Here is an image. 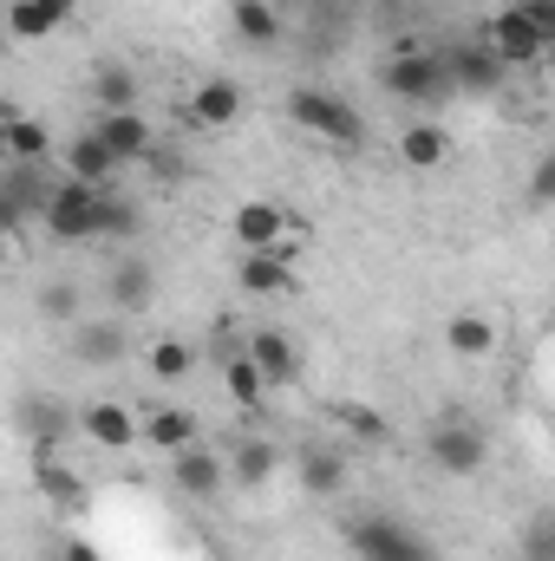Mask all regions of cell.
Returning a JSON list of instances; mask_svg holds the SVG:
<instances>
[{"instance_id": "cell-8", "label": "cell", "mask_w": 555, "mask_h": 561, "mask_svg": "<svg viewBox=\"0 0 555 561\" xmlns=\"http://www.w3.org/2000/svg\"><path fill=\"white\" fill-rule=\"evenodd\" d=\"M170 483H177V496H190V503H216L223 483H229V470H223V457H216L209 444H183V450H170Z\"/></svg>"}, {"instance_id": "cell-13", "label": "cell", "mask_w": 555, "mask_h": 561, "mask_svg": "<svg viewBox=\"0 0 555 561\" xmlns=\"http://www.w3.org/2000/svg\"><path fill=\"white\" fill-rule=\"evenodd\" d=\"M484 46H490V53H497L503 66H536V59L550 53V46H543V39L530 33V20H523L517 7H510V13H497V20L484 26Z\"/></svg>"}, {"instance_id": "cell-17", "label": "cell", "mask_w": 555, "mask_h": 561, "mask_svg": "<svg viewBox=\"0 0 555 561\" xmlns=\"http://www.w3.org/2000/svg\"><path fill=\"white\" fill-rule=\"evenodd\" d=\"M79 431H86L99 450H132V444H138V419H132L125 405H112V399L79 405Z\"/></svg>"}, {"instance_id": "cell-28", "label": "cell", "mask_w": 555, "mask_h": 561, "mask_svg": "<svg viewBox=\"0 0 555 561\" xmlns=\"http://www.w3.org/2000/svg\"><path fill=\"white\" fill-rule=\"evenodd\" d=\"M444 346H451V353H464V359H484V353L497 346V327H490L484 313H451V327H444Z\"/></svg>"}, {"instance_id": "cell-27", "label": "cell", "mask_w": 555, "mask_h": 561, "mask_svg": "<svg viewBox=\"0 0 555 561\" xmlns=\"http://www.w3.org/2000/svg\"><path fill=\"white\" fill-rule=\"evenodd\" d=\"M399 157H406L412 170H438V163L451 157V131H444V125H406V131H399Z\"/></svg>"}, {"instance_id": "cell-22", "label": "cell", "mask_w": 555, "mask_h": 561, "mask_svg": "<svg viewBox=\"0 0 555 561\" xmlns=\"http://www.w3.org/2000/svg\"><path fill=\"white\" fill-rule=\"evenodd\" d=\"M53 183H59V176H46L39 163H7V170H0V196H13V203L26 209V222H39V216H46Z\"/></svg>"}, {"instance_id": "cell-41", "label": "cell", "mask_w": 555, "mask_h": 561, "mask_svg": "<svg viewBox=\"0 0 555 561\" xmlns=\"http://www.w3.org/2000/svg\"><path fill=\"white\" fill-rule=\"evenodd\" d=\"M0 262H7V242H0Z\"/></svg>"}, {"instance_id": "cell-32", "label": "cell", "mask_w": 555, "mask_h": 561, "mask_svg": "<svg viewBox=\"0 0 555 561\" xmlns=\"http://www.w3.org/2000/svg\"><path fill=\"white\" fill-rule=\"evenodd\" d=\"M33 477H39V490H46L59 510H86V483H79L66 463H53V457H33Z\"/></svg>"}, {"instance_id": "cell-4", "label": "cell", "mask_w": 555, "mask_h": 561, "mask_svg": "<svg viewBox=\"0 0 555 561\" xmlns=\"http://www.w3.org/2000/svg\"><path fill=\"white\" fill-rule=\"evenodd\" d=\"M13 424H20V437H26L39 457H53V450H66V444L79 437V405H66V399H53V392H20V399H13Z\"/></svg>"}, {"instance_id": "cell-30", "label": "cell", "mask_w": 555, "mask_h": 561, "mask_svg": "<svg viewBox=\"0 0 555 561\" xmlns=\"http://www.w3.org/2000/svg\"><path fill=\"white\" fill-rule=\"evenodd\" d=\"M223 392H229L236 405H249V412H256V405L269 399V386H262V373H256V359H249V346H242L236 359H223Z\"/></svg>"}, {"instance_id": "cell-36", "label": "cell", "mask_w": 555, "mask_h": 561, "mask_svg": "<svg viewBox=\"0 0 555 561\" xmlns=\"http://www.w3.org/2000/svg\"><path fill=\"white\" fill-rule=\"evenodd\" d=\"M517 13L530 20V33H536L543 46L555 39V0H517Z\"/></svg>"}, {"instance_id": "cell-10", "label": "cell", "mask_w": 555, "mask_h": 561, "mask_svg": "<svg viewBox=\"0 0 555 561\" xmlns=\"http://www.w3.org/2000/svg\"><path fill=\"white\" fill-rule=\"evenodd\" d=\"M242 118V85L236 79H203L196 92H190V112H183V125L190 131H223V125H236Z\"/></svg>"}, {"instance_id": "cell-34", "label": "cell", "mask_w": 555, "mask_h": 561, "mask_svg": "<svg viewBox=\"0 0 555 561\" xmlns=\"http://www.w3.org/2000/svg\"><path fill=\"white\" fill-rule=\"evenodd\" d=\"M333 419L347 424V431H360L366 444H386V437H393V431H386V419H380V412H366V405H333Z\"/></svg>"}, {"instance_id": "cell-19", "label": "cell", "mask_w": 555, "mask_h": 561, "mask_svg": "<svg viewBox=\"0 0 555 561\" xmlns=\"http://www.w3.org/2000/svg\"><path fill=\"white\" fill-rule=\"evenodd\" d=\"M150 294H157V275H150V262H138V255H125V262L105 275V300L118 307V320L144 313V307H150Z\"/></svg>"}, {"instance_id": "cell-39", "label": "cell", "mask_w": 555, "mask_h": 561, "mask_svg": "<svg viewBox=\"0 0 555 561\" xmlns=\"http://www.w3.org/2000/svg\"><path fill=\"white\" fill-rule=\"evenodd\" d=\"M66 561H99V556H92V542H66Z\"/></svg>"}, {"instance_id": "cell-2", "label": "cell", "mask_w": 555, "mask_h": 561, "mask_svg": "<svg viewBox=\"0 0 555 561\" xmlns=\"http://www.w3.org/2000/svg\"><path fill=\"white\" fill-rule=\"evenodd\" d=\"M287 118H294L301 131H314V138L347 144V150L366 144V118H360L340 92H320V85H294V92H287Z\"/></svg>"}, {"instance_id": "cell-7", "label": "cell", "mask_w": 555, "mask_h": 561, "mask_svg": "<svg viewBox=\"0 0 555 561\" xmlns=\"http://www.w3.org/2000/svg\"><path fill=\"white\" fill-rule=\"evenodd\" d=\"M438 59H444L451 92H484V99H490V92H503V79H510V66H503L484 39H451Z\"/></svg>"}, {"instance_id": "cell-6", "label": "cell", "mask_w": 555, "mask_h": 561, "mask_svg": "<svg viewBox=\"0 0 555 561\" xmlns=\"http://www.w3.org/2000/svg\"><path fill=\"white\" fill-rule=\"evenodd\" d=\"M424 450H431V463H438L444 477H477L484 457H490L484 431H477L471 419H438L431 424V437H424Z\"/></svg>"}, {"instance_id": "cell-15", "label": "cell", "mask_w": 555, "mask_h": 561, "mask_svg": "<svg viewBox=\"0 0 555 561\" xmlns=\"http://www.w3.org/2000/svg\"><path fill=\"white\" fill-rule=\"evenodd\" d=\"M72 7L79 0H7L0 20H7V39H46L72 20Z\"/></svg>"}, {"instance_id": "cell-18", "label": "cell", "mask_w": 555, "mask_h": 561, "mask_svg": "<svg viewBox=\"0 0 555 561\" xmlns=\"http://www.w3.org/2000/svg\"><path fill=\"white\" fill-rule=\"evenodd\" d=\"M236 280H242V294H262V300H269V294H294V255H287V242L242 255Z\"/></svg>"}, {"instance_id": "cell-20", "label": "cell", "mask_w": 555, "mask_h": 561, "mask_svg": "<svg viewBox=\"0 0 555 561\" xmlns=\"http://www.w3.org/2000/svg\"><path fill=\"white\" fill-rule=\"evenodd\" d=\"M118 170H125V163L92 138V131H79V138L66 144V176H79V183H92V190H112V183H118Z\"/></svg>"}, {"instance_id": "cell-1", "label": "cell", "mask_w": 555, "mask_h": 561, "mask_svg": "<svg viewBox=\"0 0 555 561\" xmlns=\"http://www.w3.org/2000/svg\"><path fill=\"white\" fill-rule=\"evenodd\" d=\"M347 549H353V561H438V549L418 536L412 523H399V516H353L347 529Z\"/></svg>"}, {"instance_id": "cell-33", "label": "cell", "mask_w": 555, "mask_h": 561, "mask_svg": "<svg viewBox=\"0 0 555 561\" xmlns=\"http://www.w3.org/2000/svg\"><path fill=\"white\" fill-rule=\"evenodd\" d=\"M190 373H196V346L190 340H157L150 346V379L170 386V379H190Z\"/></svg>"}, {"instance_id": "cell-31", "label": "cell", "mask_w": 555, "mask_h": 561, "mask_svg": "<svg viewBox=\"0 0 555 561\" xmlns=\"http://www.w3.org/2000/svg\"><path fill=\"white\" fill-rule=\"evenodd\" d=\"M0 144L13 150V163H39V157L53 150V138H46L39 118H0Z\"/></svg>"}, {"instance_id": "cell-38", "label": "cell", "mask_w": 555, "mask_h": 561, "mask_svg": "<svg viewBox=\"0 0 555 561\" xmlns=\"http://www.w3.org/2000/svg\"><path fill=\"white\" fill-rule=\"evenodd\" d=\"M242 346H249V333H236L229 320H223V327H216V340H209V353H216V366H223V359H236Z\"/></svg>"}, {"instance_id": "cell-3", "label": "cell", "mask_w": 555, "mask_h": 561, "mask_svg": "<svg viewBox=\"0 0 555 561\" xmlns=\"http://www.w3.org/2000/svg\"><path fill=\"white\" fill-rule=\"evenodd\" d=\"M380 92L399 99V105H444V99H451L444 59H438V53H418V46H399V53L380 66Z\"/></svg>"}, {"instance_id": "cell-23", "label": "cell", "mask_w": 555, "mask_h": 561, "mask_svg": "<svg viewBox=\"0 0 555 561\" xmlns=\"http://www.w3.org/2000/svg\"><path fill=\"white\" fill-rule=\"evenodd\" d=\"M138 66H125V59H105V66H92V99H99V112H138Z\"/></svg>"}, {"instance_id": "cell-11", "label": "cell", "mask_w": 555, "mask_h": 561, "mask_svg": "<svg viewBox=\"0 0 555 561\" xmlns=\"http://www.w3.org/2000/svg\"><path fill=\"white\" fill-rule=\"evenodd\" d=\"M132 353L125 320H72V359L79 366H118Z\"/></svg>"}, {"instance_id": "cell-24", "label": "cell", "mask_w": 555, "mask_h": 561, "mask_svg": "<svg viewBox=\"0 0 555 561\" xmlns=\"http://www.w3.org/2000/svg\"><path fill=\"white\" fill-rule=\"evenodd\" d=\"M229 26H236V39H249V46H262V53L287 39V20H281L269 0H236V7H229Z\"/></svg>"}, {"instance_id": "cell-40", "label": "cell", "mask_w": 555, "mask_h": 561, "mask_svg": "<svg viewBox=\"0 0 555 561\" xmlns=\"http://www.w3.org/2000/svg\"><path fill=\"white\" fill-rule=\"evenodd\" d=\"M0 53H7V20H0Z\"/></svg>"}, {"instance_id": "cell-9", "label": "cell", "mask_w": 555, "mask_h": 561, "mask_svg": "<svg viewBox=\"0 0 555 561\" xmlns=\"http://www.w3.org/2000/svg\"><path fill=\"white\" fill-rule=\"evenodd\" d=\"M294 477H301V490H307L314 503H327V496L347 490V450L327 444V437H307V444L294 450Z\"/></svg>"}, {"instance_id": "cell-29", "label": "cell", "mask_w": 555, "mask_h": 561, "mask_svg": "<svg viewBox=\"0 0 555 561\" xmlns=\"http://www.w3.org/2000/svg\"><path fill=\"white\" fill-rule=\"evenodd\" d=\"M144 229V209L132 196H118V190H99V229L92 236H112V242H125V236H138Z\"/></svg>"}, {"instance_id": "cell-25", "label": "cell", "mask_w": 555, "mask_h": 561, "mask_svg": "<svg viewBox=\"0 0 555 561\" xmlns=\"http://www.w3.org/2000/svg\"><path fill=\"white\" fill-rule=\"evenodd\" d=\"M33 313L39 320H53V327H72V320H86V280H39V294H33Z\"/></svg>"}, {"instance_id": "cell-42", "label": "cell", "mask_w": 555, "mask_h": 561, "mask_svg": "<svg viewBox=\"0 0 555 561\" xmlns=\"http://www.w3.org/2000/svg\"><path fill=\"white\" fill-rule=\"evenodd\" d=\"M0 13H7V0H0Z\"/></svg>"}, {"instance_id": "cell-37", "label": "cell", "mask_w": 555, "mask_h": 561, "mask_svg": "<svg viewBox=\"0 0 555 561\" xmlns=\"http://www.w3.org/2000/svg\"><path fill=\"white\" fill-rule=\"evenodd\" d=\"M26 229H33V222H26V209H20L13 196H0V242H20Z\"/></svg>"}, {"instance_id": "cell-26", "label": "cell", "mask_w": 555, "mask_h": 561, "mask_svg": "<svg viewBox=\"0 0 555 561\" xmlns=\"http://www.w3.org/2000/svg\"><path fill=\"white\" fill-rule=\"evenodd\" d=\"M138 437L150 444V450H183V444H196V419L183 412V405H163V412H150V419L138 424Z\"/></svg>"}, {"instance_id": "cell-21", "label": "cell", "mask_w": 555, "mask_h": 561, "mask_svg": "<svg viewBox=\"0 0 555 561\" xmlns=\"http://www.w3.org/2000/svg\"><path fill=\"white\" fill-rule=\"evenodd\" d=\"M236 242H242V255L281 249L287 242V209H275V203H242L236 209Z\"/></svg>"}, {"instance_id": "cell-14", "label": "cell", "mask_w": 555, "mask_h": 561, "mask_svg": "<svg viewBox=\"0 0 555 561\" xmlns=\"http://www.w3.org/2000/svg\"><path fill=\"white\" fill-rule=\"evenodd\" d=\"M223 470H229V483H236V490H262V483H275L281 450L269 444V437H256V431H249V437H236V444H229V463H223Z\"/></svg>"}, {"instance_id": "cell-12", "label": "cell", "mask_w": 555, "mask_h": 561, "mask_svg": "<svg viewBox=\"0 0 555 561\" xmlns=\"http://www.w3.org/2000/svg\"><path fill=\"white\" fill-rule=\"evenodd\" d=\"M249 359H256V373H262L269 392L301 379V353H294V340H287L281 327H256V333H249Z\"/></svg>"}, {"instance_id": "cell-16", "label": "cell", "mask_w": 555, "mask_h": 561, "mask_svg": "<svg viewBox=\"0 0 555 561\" xmlns=\"http://www.w3.org/2000/svg\"><path fill=\"white\" fill-rule=\"evenodd\" d=\"M86 131H92V138L105 144V150H112L118 163H138L144 150L157 144V138H150V125H144L138 112H99V118H92Z\"/></svg>"}, {"instance_id": "cell-5", "label": "cell", "mask_w": 555, "mask_h": 561, "mask_svg": "<svg viewBox=\"0 0 555 561\" xmlns=\"http://www.w3.org/2000/svg\"><path fill=\"white\" fill-rule=\"evenodd\" d=\"M39 222L53 229V242H92V229H99V190L79 183V176H59Z\"/></svg>"}, {"instance_id": "cell-35", "label": "cell", "mask_w": 555, "mask_h": 561, "mask_svg": "<svg viewBox=\"0 0 555 561\" xmlns=\"http://www.w3.org/2000/svg\"><path fill=\"white\" fill-rule=\"evenodd\" d=\"M523 556H530V561H555V516H550V510L530 523V536H523Z\"/></svg>"}]
</instances>
